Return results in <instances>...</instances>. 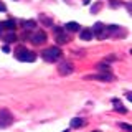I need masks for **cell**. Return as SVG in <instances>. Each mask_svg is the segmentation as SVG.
<instances>
[{
    "mask_svg": "<svg viewBox=\"0 0 132 132\" xmlns=\"http://www.w3.org/2000/svg\"><path fill=\"white\" fill-rule=\"evenodd\" d=\"M99 8H101V3H97V5H94L93 8H91V12H93V13H94V12H97Z\"/></svg>",
    "mask_w": 132,
    "mask_h": 132,
    "instance_id": "obj_17",
    "label": "cell"
},
{
    "mask_svg": "<svg viewBox=\"0 0 132 132\" xmlns=\"http://www.w3.org/2000/svg\"><path fill=\"white\" fill-rule=\"evenodd\" d=\"M64 30L66 31H79V25L76 22H69V23L64 25Z\"/></svg>",
    "mask_w": 132,
    "mask_h": 132,
    "instance_id": "obj_9",
    "label": "cell"
},
{
    "mask_svg": "<svg viewBox=\"0 0 132 132\" xmlns=\"http://www.w3.org/2000/svg\"><path fill=\"white\" fill-rule=\"evenodd\" d=\"M40 18H41V22H45L46 25H51V20H50V18H46V16H43V15H41Z\"/></svg>",
    "mask_w": 132,
    "mask_h": 132,
    "instance_id": "obj_15",
    "label": "cell"
},
{
    "mask_svg": "<svg viewBox=\"0 0 132 132\" xmlns=\"http://www.w3.org/2000/svg\"><path fill=\"white\" fill-rule=\"evenodd\" d=\"M116 111H117V112H122V114H126V112H127V109H126V107H121V106H117V107H116Z\"/></svg>",
    "mask_w": 132,
    "mask_h": 132,
    "instance_id": "obj_14",
    "label": "cell"
},
{
    "mask_svg": "<svg viewBox=\"0 0 132 132\" xmlns=\"http://www.w3.org/2000/svg\"><path fill=\"white\" fill-rule=\"evenodd\" d=\"M2 50H3V51H5V53H8V51H10V48H8V46H7V45H5V46H3Z\"/></svg>",
    "mask_w": 132,
    "mask_h": 132,
    "instance_id": "obj_19",
    "label": "cell"
},
{
    "mask_svg": "<svg viewBox=\"0 0 132 132\" xmlns=\"http://www.w3.org/2000/svg\"><path fill=\"white\" fill-rule=\"evenodd\" d=\"M60 55H61V50L58 46H51V48H48V50L43 51V60L53 63V61H56L58 58H60Z\"/></svg>",
    "mask_w": 132,
    "mask_h": 132,
    "instance_id": "obj_3",
    "label": "cell"
},
{
    "mask_svg": "<svg viewBox=\"0 0 132 132\" xmlns=\"http://www.w3.org/2000/svg\"><path fill=\"white\" fill-rule=\"evenodd\" d=\"M7 10V7H5V3H2L0 2V12H5Z\"/></svg>",
    "mask_w": 132,
    "mask_h": 132,
    "instance_id": "obj_18",
    "label": "cell"
},
{
    "mask_svg": "<svg viewBox=\"0 0 132 132\" xmlns=\"http://www.w3.org/2000/svg\"><path fill=\"white\" fill-rule=\"evenodd\" d=\"M13 124V116L8 109H0V129H5V127Z\"/></svg>",
    "mask_w": 132,
    "mask_h": 132,
    "instance_id": "obj_2",
    "label": "cell"
},
{
    "mask_svg": "<svg viewBox=\"0 0 132 132\" xmlns=\"http://www.w3.org/2000/svg\"><path fill=\"white\" fill-rule=\"evenodd\" d=\"M15 40H16V35H15L13 31H10V33H7V35H5V41H7V43H13Z\"/></svg>",
    "mask_w": 132,
    "mask_h": 132,
    "instance_id": "obj_13",
    "label": "cell"
},
{
    "mask_svg": "<svg viewBox=\"0 0 132 132\" xmlns=\"http://www.w3.org/2000/svg\"><path fill=\"white\" fill-rule=\"evenodd\" d=\"M121 127H122V129H127V130H130V132H132V127L129 126V124H121Z\"/></svg>",
    "mask_w": 132,
    "mask_h": 132,
    "instance_id": "obj_16",
    "label": "cell"
},
{
    "mask_svg": "<svg viewBox=\"0 0 132 132\" xmlns=\"http://www.w3.org/2000/svg\"><path fill=\"white\" fill-rule=\"evenodd\" d=\"M55 36H56V41L60 45H64L66 41H68V36H66L63 28H55Z\"/></svg>",
    "mask_w": 132,
    "mask_h": 132,
    "instance_id": "obj_6",
    "label": "cell"
},
{
    "mask_svg": "<svg viewBox=\"0 0 132 132\" xmlns=\"http://www.w3.org/2000/svg\"><path fill=\"white\" fill-rule=\"evenodd\" d=\"M127 8H129V10L132 12V3H129V5H127Z\"/></svg>",
    "mask_w": 132,
    "mask_h": 132,
    "instance_id": "obj_22",
    "label": "cell"
},
{
    "mask_svg": "<svg viewBox=\"0 0 132 132\" xmlns=\"http://www.w3.org/2000/svg\"><path fill=\"white\" fill-rule=\"evenodd\" d=\"M31 43L33 45H43L45 41H46V35H45V31H36L31 35Z\"/></svg>",
    "mask_w": 132,
    "mask_h": 132,
    "instance_id": "obj_4",
    "label": "cell"
},
{
    "mask_svg": "<svg viewBox=\"0 0 132 132\" xmlns=\"http://www.w3.org/2000/svg\"><path fill=\"white\" fill-rule=\"evenodd\" d=\"M58 71H60V74L66 76V74L73 73V64H71V63H68V61H63V63L58 66Z\"/></svg>",
    "mask_w": 132,
    "mask_h": 132,
    "instance_id": "obj_5",
    "label": "cell"
},
{
    "mask_svg": "<svg viewBox=\"0 0 132 132\" xmlns=\"http://www.w3.org/2000/svg\"><path fill=\"white\" fill-rule=\"evenodd\" d=\"M93 30H89V28H82V30L79 31V36H81V40H86V41H89V40H93Z\"/></svg>",
    "mask_w": 132,
    "mask_h": 132,
    "instance_id": "obj_7",
    "label": "cell"
},
{
    "mask_svg": "<svg viewBox=\"0 0 132 132\" xmlns=\"http://www.w3.org/2000/svg\"><path fill=\"white\" fill-rule=\"evenodd\" d=\"M0 31H2V28H0Z\"/></svg>",
    "mask_w": 132,
    "mask_h": 132,
    "instance_id": "obj_25",
    "label": "cell"
},
{
    "mask_svg": "<svg viewBox=\"0 0 132 132\" xmlns=\"http://www.w3.org/2000/svg\"><path fill=\"white\" fill-rule=\"evenodd\" d=\"M0 28H7V30L13 31L15 30V22H13V20H7V22L0 23Z\"/></svg>",
    "mask_w": 132,
    "mask_h": 132,
    "instance_id": "obj_10",
    "label": "cell"
},
{
    "mask_svg": "<svg viewBox=\"0 0 132 132\" xmlns=\"http://www.w3.org/2000/svg\"><path fill=\"white\" fill-rule=\"evenodd\" d=\"M127 99H129V101L132 102V93H127Z\"/></svg>",
    "mask_w": 132,
    "mask_h": 132,
    "instance_id": "obj_20",
    "label": "cell"
},
{
    "mask_svg": "<svg viewBox=\"0 0 132 132\" xmlns=\"http://www.w3.org/2000/svg\"><path fill=\"white\" fill-rule=\"evenodd\" d=\"M82 124H84V121H82V119H79V117L71 119V127H74V129H76V127H81Z\"/></svg>",
    "mask_w": 132,
    "mask_h": 132,
    "instance_id": "obj_12",
    "label": "cell"
},
{
    "mask_svg": "<svg viewBox=\"0 0 132 132\" xmlns=\"http://www.w3.org/2000/svg\"><path fill=\"white\" fill-rule=\"evenodd\" d=\"M63 132H69V130H63Z\"/></svg>",
    "mask_w": 132,
    "mask_h": 132,
    "instance_id": "obj_23",
    "label": "cell"
},
{
    "mask_svg": "<svg viewBox=\"0 0 132 132\" xmlns=\"http://www.w3.org/2000/svg\"><path fill=\"white\" fill-rule=\"evenodd\" d=\"M22 27L25 30H33V28L36 27V22L35 20H25V22H22Z\"/></svg>",
    "mask_w": 132,
    "mask_h": 132,
    "instance_id": "obj_11",
    "label": "cell"
},
{
    "mask_svg": "<svg viewBox=\"0 0 132 132\" xmlns=\"http://www.w3.org/2000/svg\"><path fill=\"white\" fill-rule=\"evenodd\" d=\"M15 58L20 61H35L36 60V55L30 50H25V48H18L15 53Z\"/></svg>",
    "mask_w": 132,
    "mask_h": 132,
    "instance_id": "obj_1",
    "label": "cell"
},
{
    "mask_svg": "<svg viewBox=\"0 0 132 132\" xmlns=\"http://www.w3.org/2000/svg\"><path fill=\"white\" fill-rule=\"evenodd\" d=\"M88 79H101V81H112V76H111V73H102V74H97V76H88Z\"/></svg>",
    "mask_w": 132,
    "mask_h": 132,
    "instance_id": "obj_8",
    "label": "cell"
},
{
    "mask_svg": "<svg viewBox=\"0 0 132 132\" xmlns=\"http://www.w3.org/2000/svg\"><path fill=\"white\" fill-rule=\"evenodd\" d=\"M93 132H99V130H93Z\"/></svg>",
    "mask_w": 132,
    "mask_h": 132,
    "instance_id": "obj_24",
    "label": "cell"
},
{
    "mask_svg": "<svg viewBox=\"0 0 132 132\" xmlns=\"http://www.w3.org/2000/svg\"><path fill=\"white\" fill-rule=\"evenodd\" d=\"M82 3H84V5H89V3H91V0H82Z\"/></svg>",
    "mask_w": 132,
    "mask_h": 132,
    "instance_id": "obj_21",
    "label": "cell"
}]
</instances>
